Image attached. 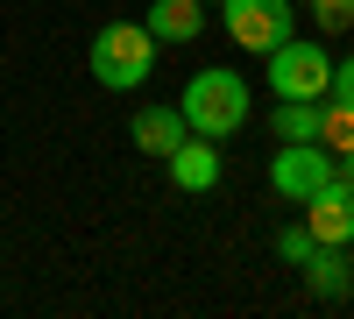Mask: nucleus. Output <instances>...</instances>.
I'll list each match as a JSON object with an SVG mask.
<instances>
[{
	"mask_svg": "<svg viewBox=\"0 0 354 319\" xmlns=\"http://www.w3.org/2000/svg\"><path fill=\"white\" fill-rule=\"evenodd\" d=\"M177 113H185V128H192V135L227 142L234 128L248 121V78H241V71H227V64L192 71V85H185V100H177Z\"/></svg>",
	"mask_w": 354,
	"mask_h": 319,
	"instance_id": "1",
	"label": "nucleus"
},
{
	"mask_svg": "<svg viewBox=\"0 0 354 319\" xmlns=\"http://www.w3.org/2000/svg\"><path fill=\"white\" fill-rule=\"evenodd\" d=\"M156 36L142 21H106L100 36H93V57H85V64H93V78L106 85V93H142V85H149V71H156Z\"/></svg>",
	"mask_w": 354,
	"mask_h": 319,
	"instance_id": "2",
	"label": "nucleus"
},
{
	"mask_svg": "<svg viewBox=\"0 0 354 319\" xmlns=\"http://www.w3.org/2000/svg\"><path fill=\"white\" fill-rule=\"evenodd\" d=\"M220 21H227V43L234 50H255V57H270L290 28H298L290 0H220Z\"/></svg>",
	"mask_w": 354,
	"mask_h": 319,
	"instance_id": "3",
	"label": "nucleus"
},
{
	"mask_svg": "<svg viewBox=\"0 0 354 319\" xmlns=\"http://www.w3.org/2000/svg\"><path fill=\"white\" fill-rule=\"evenodd\" d=\"M326 78H333V57L319 50V43L283 36L270 50V93L277 100H326Z\"/></svg>",
	"mask_w": 354,
	"mask_h": 319,
	"instance_id": "4",
	"label": "nucleus"
},
{
	"mask_svg": "<svg viewBox=\"0 0 354 319\" xmlns=\"http://www.w3.org/2000/svg\"><path fill=\"white\" fill-rule=\"evenodd\" d=\"M333 178V149L326 142H283V156H270V192L305 206V199Z\"/></svg>",
	"mask_w": 354,
	"mask_h": 319,
	"instance_id": "5",
	"label": "nucleus"
},
{
	"mask_svg": "<svg viewBox=\"0 0 354 319\" xmlns=\"http://www.w3.org/2000/svg\"><path fill=\"white\" fill-rule=\"evenodd\" d=\"M305 227H312V241H340V248L354 241V185L340 178V170L305 199Z\"/></svg>",
	"mask_w": 354,
	"mask_h": 319,
	"instance_id": "6",
	"label": "nucleus"
},
{
	"mask_svg": "<svg viewBox=\"0 0 354 319\" xmlns=\"http://www.w3.org/2000/svg\"><path fill=\"white\" fill-rule=\"evenodd\" d=\"M163 163H170V185L177 192H213L220 185V142H205V135H185Z\"/></svg>",
	"mask_w": 354,
	"mask_h": 319,
	"instance_id": "7",
	"label": "nucleus"
},
{
	"mask_svg": "<svg viewBox=\"0 0 354 319\" xmlns=\"http://www.w3.org/2000/svg\"><path fill=\"white\" fill-rule=\"evenodd\" d=\"M142 28H149L156 43H198V28H205V0H149Z\"/></svg>",
	"mask_w": 354,
	"mask_h": 319,
	"instance_id": "8",
	"label": "nucleus"
},
{
	"mask_svg": "<svg viewBox=\"0 0 354 319\" xmlns=\"http://www.w3.org/2000/svg\"><path fill=\"white\" fill-rule=\"evenodd\" d=\"M298 270H305V284H312V298H347V291H354V263H347L340 241H319Z\"/></svg>",
	"mask_w": 354,
	"mask_h": 319,
	"instance_id": "9",
	"label": "nucleus"
},
{
	"mask_svg": "<svg viewBox=\"0 0 354 319\" xmlns=\"http://www.w3.org/2000/svg\"><path fill=\"white\" fill-rule=\"evenodd\" d=\"M128 135H135V149H142V156H170L192 128H185V113H177V107H142Z\"/></svg>",
	"mask_w": 354,
	"mask_h": 319,
	"instance_id": "10",
	"label": "nucleus"
},
{
	"mask_svg": "<svg viewBox=\"0 0 354 319\" xmlns=\"http://www.w3.org/2000/svg\"><path fill=\"white\" fill-rule=\"evenodd\" d=\"M270 128H277L283 142H319V100H277Z\"/></svg>",
	"mask_w": 354,
	"mask_h": 319,
	"instance_id": "11",
	"label": "nucleus"
},
{
	"mask_svg": "<svg viewBox=\"0 0 354 319\" xmlns=\"http://www.w3.org/2000/svg\"><path fill=\"white\" fill-rule=\"evenodd\" d=\"M319 142H326L333 156L354 149V100H319Z\"/></svg>",
	"mask_w": 354,
	"mask_h": 319,
	"instance_id": "12",
	"label": "nucleus"
},
{
	"mask_svg": "<svg viewBox=\"0 0 354 319\" xmlns=\"http://www.w3.org/2000/svg\"><path fill=\"white\" fill-rule=\"evenodd\" d=\"M319 241H312V227L298 220V227H283V235H277V255H283V263H305V255H312Z\"/></svg>",
	"mask_w": 354,
	"mask_h": 319,
	"instance_id": "13",
	"label": "nucleus"
},
{
	"mask_svg": "<svg viewBox=\"0 0 354 319\" xmlns=\"http://www.w3.org/2000/svg\"><path fill=\"white\" fill-rule=\"evenodd\" d=\"M312 15L326 36H340V28H354V0H312Z\"/></svg>",
	"mask_w": 354,
	"mask_h": 319,
	"instance_id": "14",
	"label": "nucleus"
},
{
	"mask_svg": "<svg viewBox=\"0 0 354 319\" xmlns=\"http://www.w3.org/2000/svg\"><path fill=\"white\" fill-rule=\"evenodd\" d=\"M326 100H354V57H340L333 78H326Z\"/></svg>",
	"mask_w": 354,
	"mask_h": 319,
	"instance_id": "15",
	"label": "nucleus"
},
{
	"mask_svg": "<svg viewBox=\"0 0 354 319\" xmlns=\"http://www.w3.org/2000/svg\"><path fill=\"white\" fill-rule=\"evenodd\" d=\"M333 170H340V178H347V185H354V149H347V156H340V163H333Z\"/></svg>",
	"mask_w": 354,
	"mask_h": 319,
	"instance_id": "16",
	"label": "nucleus"
}]
</instances>
